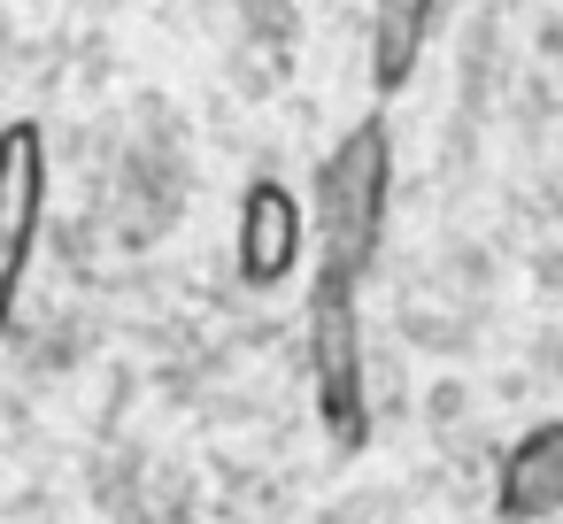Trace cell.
Segmentation results:
<instances>
[{
  "label": "cell",
  "instance_id": "cell-6",
  "mask_svg": "<svg viewBox=\"0 0 563 524\" xmlns=\"http://www.w3.org/2000/svg\"><path fill=\"white\" fill-rule=\"evenodd\" d=\"M424 24H432V0H378L371 9V78H378V93H401L417 78Z\"/></svg>",
  "mask_w": 563,
  "mask_h": 524
},
{
  "label": "cell",
  "instance_id": "cell-3",
  "mask_svg": "<svg viewBox=\"0 0 563 524\" xmlns=\"http://www.w3.org/2000/svg\"><path fill=\"white\" fill-rule=\"evenodd\" d=\"M47 193H55L47 132H40V124H0V347H9V332H16L24 278H32V263H40Z\"/></svg>",
  "mask_w": 563,
  "mask_h": 524
},
{
  "label": "cell",
  "instance_id": "cell-2",
  "mask_svg": "<svg viewBox=\"0 0 563 524\" xmlns=\"http://www.w3.org/2000/svg\"><path fill=\"white\" fill-rule=\"evenodd\" d=\"M301 363H309V393H317L324 439H332L340 455H355V447L371 439V401H363V309H355V293L309 286Z\"/></svg>",
  "mask_w": 563,
  "mask_h": 524
},
{
  "label": "cell",
  "instance_id": "cell-4",
  "mask_svg": "<svg viewBox=\"0 0 563 524\" xmlns=\"http://www.w3.org/2000/svg\"><path fill=\"white\" fill-rule=\"evenodd\" d=\"M294 270H301V201L278 178H255L240 193V278L286 286Z\"/></svg>",
  "mask_w": 563,
  "mask_h": 524
},
{
  "label": "cell",
  "instance_id": "cell-1",
  "mask_svg": "<svg viewBox=\"0 0 563 524\" xmlns=\"http://www.w3.org/2000/svg\"><path fill=\"white\" fill-rule=\"evenodd\" d=\"M394 209V132L386 116H363L332 140L317 163V201H309V286L324 293H363L378 239Z\"/></svg>",
  "mask_w": 563,
  "mask_h": 524
},
{
  "label": "cell",
  "instance_id": "cell-5",
  "mask_svg": "<svg viewBox=\"0 0 563 524\" xmlns=\"http://www.w3.org/2000/svg\"><path fill=\"white\" fill-rule=\"evenodd\" d=\"M555 509H563V416L532 424L494 470V516L501 524H540Z\"/></svg>",
  "mask_w": 563,
  "mask_h": 524
}]
</instances>
